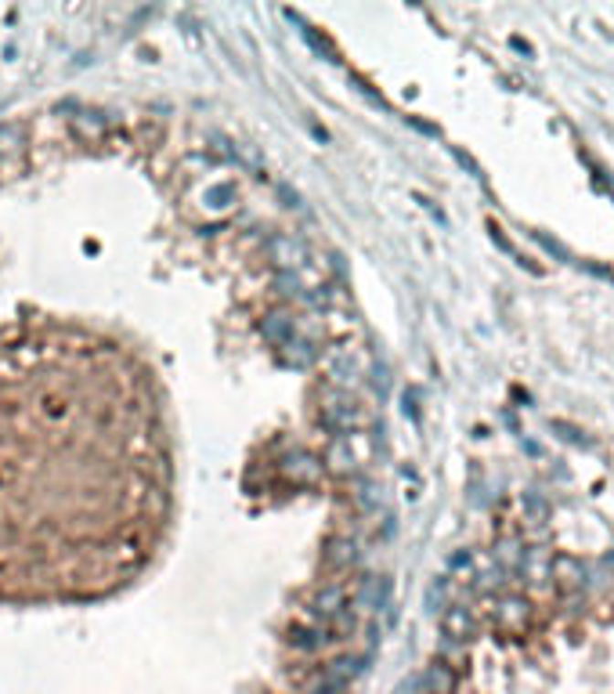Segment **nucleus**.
<instances>
[{"instance_id":"obj_1","label":"nucleus","mask_w":614,"mask_h":694,"mask_svg":"<svg viewBox=\"0 0 614 694\" xmlns=\"http://www.w3.org/2000/svg\"><path fill=\"white\" fill-rule=\"evenodd\" d=\"M149 380L116 347L0 333V597L134 571L166 503Z\"/></svg>"},{"instance_id":"obj_2","label":"nucleus","mask_w":614,"mask_h":694,"mask_svg":"<svg viewBox=\"0 0 614 694\" xmlns=\"http://www.w3.org/2000/svg\"><path fill=\"white\" fill-rule=\"evenodd\" d=\"M499 622H503V629H510V633H524V629L532 625V604H528V601H521V597L503 601V608H499Z\"/></svg>"},{"instance_id":"obj_3","label":"nucleus","mask_w":614,"mask_h":694,"mask_svg":"<svg viewBox=\"0 0 614 694\" xmlns=\"http://www.w3.org/2000/svg\"><path fill=\"white\" fill-rule=\"evenodd\" d=\"M553 575H556V582H560L564 590H578V586L586 582V568H582L575 557H560V561L553 564Z\"/></svg>"},{"instance_id":"obj_4","label":"nucleus","mask_w":614,"mask_h":694,"mask_svg":"<svg viewBox=\"0 0 614 694\" xmlns=\"http://www.w3.org/2000/svg\"><path fill=\"white\" fill-rule=\"evenodd\" d=\"M456 691V673L445 662H434L427 673V694H452Z\"/></svg>"},{"instance_id":"obj_5","label":"nucleus","mask_w":614,"mask_h":694,"mask_svg":"<svg viewBox=\"0 0 614 694\" xmlns=\"http://www.w3.org/2000/svg\"><path fill=\"white\" fill-rule=\"evenodd\" d=\"M449 633H452L456 640H470V633H473L470 615H466V612H452V615H449Z\"/></svg>"}]
</instances>
